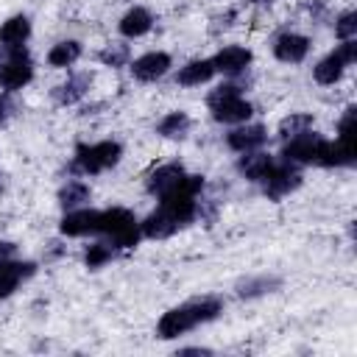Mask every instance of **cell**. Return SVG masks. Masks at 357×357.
<instances>
[{
	"instance_id": "6da1fadb",
	"label": "cell",
	"mask_w": 357,
	"mask_h": 357,
	"mask_svg": "<svg viewBox=\"0 0 357 357\" xmlns=\"http://www.w3.org/2000/svg\"><path fill=\"white\" fill-rule=\"evenodd\" d=\"M220 310H223V304L218 298H195V301H187L181 307H173L159 318V337H165V340L178 337V335L195 329L198 324L218 318Z\"/></svg>"
},
{
	"instance_id": "7a4b0ae2",
	"label": "cell",
	"mask_w": 357,
	"mask_h": 357,
	"mask_svg": "<svg viewBox=\"0 0 357 357\" xmlns=\"http://www.w3.org/2000/svg\"><path fill=\"white\" fill-rule=\"evenodd\" d=\"M100 231H106L112 237V243L120 245V248L137 245V240L142 234L137 218L128 209H123V206H112V209L100 212Z\"/></svg>"
},
{
	"instance_id": "3957f363",
	"label": "cell",
	"mask_w": 357,
	"mask_h": 357,
	"mask_svg": "<svg viewBox=\"0 0 357 357\" xmlns=\"http://www.w3.org/2000/svg\"><path fill=\"white\" fill-rule=\"evenodd\" d=\"M123 156V148L120 142H112V139H103V142H95V145H78L75 151V167L81 173H100L106 167H114Z\"/></svg>"
},
{
	"instance_id": "277c9868",
	"label": "cell",
	"mask_w": 357,
	"mask_h": 357,
	"mask_svg": "<svg viewBox=\"0 0 357 357\" xmlns=\"http://www.w3.org/2000/svg\"><path fill=\"white\" fill-rule=\"evenodd\" d=\"M354 59H357V42H354V39H346V42H340L329 56H324V59L315 64L312 75H315L318 84L329 86V84L340 81L343 70H346L349 64H354Z\"/></svg>"
},
{
	"instance_id": "5b68a950",
	"label": "cell",
	"mask_w": 357,
	"mask_h": 357,
	"mask_svg": "<svg viewBox=\"0 0 357 357\" xmlns=\"http://www.w3.org/2000/svg\"><path fill=\"white\" fill-rule=\"evenodd\" d=\"M321 145H324V137L312 134V128H310L298 137H290L282 148V156H284V162H293V165H310V162H318Z\"/></svg>"
},
{
	"instance_id": "8992f818",
	"label": "cell",
	"mask_w": 357,
	"mask_h": 357,
	"mask_svg": "<svg viewBox=\"0 0 357 357\" xmlns=\"http://www.w3.org/2000/svg\"><path fill=\"white\" fill-rule=\"evenodd\" d=\"M262 184H265L268 198H282V195L293 192L301 184V176H298L296 167H290V162H284V165H273L271 173L262 178Z\"/></svg>"
},
{
	"instance_id": "52a82bcc",
	"label": "cell",
	"mask_w": 357,
	"mask_h": 357,
	"mask_svg": "<svg viewBox=\"0 0 357 357\" xmlns=\"http://www.w3.org/2000/svg\"><path fill=\"white\" fill-rule=\"evenodd\" d=\"M31 78H33V67H31V59H28L22 50H17V53L0 67V86H3V89H20V86H25Z\"/></svg>"
},
{
	"instance_id": "ba28073f",
	"label": "cell",
	"mask_w": 357,
	"mask_h": 357,
	"mask_svg": "<svg viewBox=\"0 0 357 357\" xmlns=\"http://www.w3.org/2000/svg\"><path fill=\"white\" fill-rule=\"evenodd\" d=\"M357 156V142L354 137H337L335 142H326L321 145V153H318V165L324 167H337V165H351Z\"/></svg>"
},
{
	"instance_id": "9c48e42d",
	"label": "cell",
	"mask_w": 357,
	"mask_h": 357,
	"mask_svg": "<svg viewBox=\"0 0 357 357\" xmlns=\"http://www.w3.org/2000/svg\"><path fill=\"white\" fill-rule=\"evenodd\" d=\"M100 231V212L95 209H73L61 218V234L67 237H84Z\"/></svg>"
},
{
	"instance_id": "30bf717a",
	"label": "cell",
	"mask_w": 357,
	"mask_h": 357,
	"mask_svg": "<svg viewBox=\"0 0 357 357\" xmlns=\"http://www.w3.org/2000/svg\"><path fill=\"white\" fill-rule=\"evenodd\" d=\"M307 53H310V39L301 33H282L273 42V56L284 64H298V61H304Z\"/></svg>"
},
{
	"instance_id": "8fae6325",
	"label": "cell",
	"mask_w": 357,
	"mask_h": 357,
	"mask_svg": "<svg viewBox=\"0 0 357 357\" xmlns=\"http://www.w3.org/2000/svg\"><path fill=\"white\" fill-rule=\"evenodd\" d=\"M167 70H170V56L162 53V50L145 53V56L134 59V64H131V73H134L137 81H156V78H162Z\"/></svg>"
},
{
	"instance_id": "7c38bea8",
	"label": "cell",
	"mask_w": 357,
	"mask_h": 357,
	"mask_svg": "<svg viewBox=\"0 0 357 357\" xmlns=\"http://www.w3.org/2000/svg\"><path fill=\"white\" fill-rule=\"evenodd\" d=\"M212 64H215V73L237 75V73H243V70L251 64V50H248V47H240V45H229V47H223V50L212 59Z\"/></svg>"
},
{
	"instance_id": "4fadbf2b",
	"label": "cell",
	"mask_w": 357,
	"mask_h": 357,
	"mask_svg": "<svg viewBox=\"0 0 357 357\" xmlns=\"http://www.w3.org/2000/svg\"><path fill=\"white\" fill-rule=\"evenodd\" d=\"M209 109H212V117L218 123H245L254 114V106L248 100H243V95L229 98V100H220V103H215Z\"/></svg>"
},
{
	"instance_id": "5bb4252c",
	"label": "cell",
	"mask_w": 357,
	"mask_h": 357,
	"mask_svg": "<svg viewBox=\"0 0 357 357\" xmlns=\"http://www.w3.org/2000/svg\"><path fill=\"white\" fill-rule=\"evenodd\" d=\"M184 178V167L181 165H176V162H170V165H162V167H156L151 176H148V192H153V195H167L178 181Z\"/></svg>"
},
{
	"instance_id": "9a60e30c",
	"label": "cell",
	"mask_w": 357,
	"mask_h": 357,
	"mask_svg": "<svg viewBox=\"0 0 357 357\" xmlns=\"http://www.w3.org/2000/svg\"><path fill=\"white\" fill-rule=\"evenodd\" d=\"M28 36H31V22H28L25 14H14V17H8V20L0 25V45H3V47L17 50V47H22V42H25Z\"/></svg>"
},
{
	"instance_id": "2e32d148",
	"label": "cell",
	"mask_w": 357,
	"mask_h": 357,
	"mask_svg": "<svg viewBox=\"0 0 357 357\" xmlns=\"http://www.w3.org/2000/svg\"><path fill=\"white\" fill-rule=\"evenodd\" d=\"M151 25H153V17H151V11L148 8H142V6H134V8H128L126 14H123V20H120V33L123 36H128V39H137V36H142V33H148L151 31Z\"/></svg>"
},
{
	"instance_id": "e0dca14e",
	"label": "cell",
	"mask_w": 357,
	"mask_h": 357,
	"mask_svg": "<svg viewBox=\"0 0 357 357\" xmlns=\"http://www.w3.org/2000/svg\"><path fill=\"white\" fill-rule=\"evenodd\" d=\"M265 139H268V134H265L262 126H243V128H234V131L226 137L229 148H234V151H240V153L257 151Z\"/></svg>"
},
{
	"instance_id": "ac0fdd59",
	"label": "cell",
	"mask_w": 357,
	"mask_h": 357,
	"mask_svg": "<svg viewBox=\"0 0 357 357\" xmlns=\"http://www.w3.org/2000/svg\"><path fill=\"white\" fill-rule=\"evenodd\" d=\"M178 229H181V226H178V223H176V220H173L162 206H159L156 212H151V215L139 223V231H142L145 237H151V240L170 237V234H173V231H178Z\"/></svg>"
},
{
	"instance_id": "d6986e66",
	"label": "cell",
	"mask_w": 357,
	"mask_h": 357,
	"mask_svg": "<svg viewBox=\"0 0 357 357\" xmlns=\"http://www.w3.org/2000/svg\"><path fill=\"white\" fill-rule=\"evenodd\" d=\"M89 84H92V75H89V73L73 75V78H70L67 84H61V86H56V89H53V100H56V103H61V106L78 103V100H81V98L86 95Z\"/></svg>"
},
{
	"instance_id": "ffe728a7",
	"label": "cell",
	"mask_w": 357,
	"mask_h": 357,
	"mask_svg": "<svg viewBox=\"0 0 357 357\" xmlns=\"http://www.w3.org/2000/svg\"><path fill=\"white\" fill-rule=\"evenodd\" d=\"M215 75V64H212V59H195V61H190V64H184L181 70H178V84L181 86H201V84H206L209 78Z\"/></svg>"
},
{
	"instance_id": "44dd1931",
	"label": "cell",
	"mask_w": 357,
	"mask_h": 357,
	"mask_svg": "<svg viewBox=\"0 0 357 357\" xmlns=\"http://www.w3.org/2000/svg\"><path fill=\"white\" fill-rule=\"evenodd\" d=\"M33 273V265L31 262H11V259H3L0 262V298L8 296L25 276Z\"/></svg>"
},
{
	"instance_id": "7402d4cb",
	"label": "cell",
	"mask_w": 357,
	"mask_h": 357,
	"mask_svg": "<svg viewBox=\"0 0 357 357\" xmlns=\"http://www.w3.org/2000/svg\"><path fill=\"white\" fill-rule=\"evenodd\" d=\"M276 162L268 156V153H245L243 159H240V173L245 176V178H251V181H262L268 173H271V167H273Z\"/></svg>"
},
{
	"instance_id": "603a6c76",
	"label": "cell",
	"mask_w": 357,
	"mask_h": 357,
	"mask_svg": "<svg viewBox=\"0 0 357 357\" xmlns=\"http://www.w3.org/2000/svg\"><path fill=\"white\" fill-rule=\"evenodd\" d=\"M78 59H81V42H75V39L59 42V45H53L50 53H47V61H50L53 67H70V64H75Z\"/></svg>"
},
{
	"instance_id": "cb8c5ba5",
	"label": "cell",
	"mask_w": 357,
	"mask_h": 357,
	"mask_svg": "<svg viewBox=\"0 0 357 357\" xmlns=\"http://www.w3.org/2000/svg\"><path fill=\"white\" fill-rule=\"evenodd\" d=\"M156 131L165 139H184L190 134V117L184 112H170L167 117H162V123L156 126Z\"/></svg>"
},
{
	"instance_id": "d4e9b609",
	"label": "cell",
	"mask_w": 357,
	"mask_h": 357,
	"mask_svg": "<svg viewBox=\"0 0 357 357\" xmlns=\"http://www.w3.org/2000/svg\"><path fill=\"white\" fill-rule=\"evenodd\" d=\"M84 201H89V187H86L84 181H67V184L59 190V204H61L64 209H73V206H78V204H84Z\"/></svg>"
},
{
	"instance_id": "484cf974",
	"label": "cell",
	"mask_w": 357,
	"mask_h": 357,
	"mask_svg": "<svg viewBox=\"0 0 357 357\" xmlns=\"http://www.w3.org/2000/svg\"><path fill=\"white\" fill-rule=\"evenodd\" d=\"M310 128H312V114H307V112H296V114H290V117H284V120L279 123V134H282L284 139L298 137V134H304V131H310Z\"/></svg>"
},
{
	"instance_id": "4316f807",
	"label": "cell",
	"mask_w": 357,
	"mask_h": 357,
	"mask_svg": "<svg viewBox=\"0 0 357 357\" xmlns=\"http://www.w3.org/2000/svg\"><path fill=\"white\" fill-rule=\"evenodd\" d=\"M128 45H109V47H103L100 50V61L106 64V67H123L126 61H128Z\"/></svg>"
},
{
	"instance_id": "83f0119b",
	"label": "cell",
	"mask_w": 357,
	"mask_h": 357,
	"mask_svg": "<svg viewBox=\"0 0 357 357\" xmlns=\"http://www.w3.org/2000/svg\"><path fill=\"white\" fill-rule=\"evenodd\" d=\"M335 36H337L340 42L357 36V14H354V11H346V14L337 17V22H335Z\"/></svg>"
},
{
	"instance_id": "f1b7e54d",
	"label": "cell",
	"mask_w": 357,
	"mask_h": 357,
	"mask_svg": "<svg viewBox=\"0 0 357 357\" xmlns=\"http://www.w3.org/2000/svg\"><path fill=\"white\" fill-rule=\"evenodd\" d=\"M109 259H112V248H109L106 243H95V245H89V248H86V257H84L86 268H100V265H106Z\"/></svg>"
},
{
	"instance_id": "f546056e",
	"label": "cell",
	"mask_w": 357,
	"mask_h": 357,
	"mask_svg": "<svg viewBox=\"0 0 357 357\" xmlns=\"http://www.w3.org/2000/svg\"><path fill=\"white\" fill-rule=\"evenodd\" d=\"M271 287H279V282L262 276V279H248V282H243L237 293H240V296H259V293H271Z\"/></svg>"
},
{
	"instance_id": "4dcf8cb0",
	"label": "cell",
	"mask_w": 357,
	"mask_h": 357,
	"mask_svg": "<svg viewBox=\"0 0 357 357\" xmlns=\"http://www.w3.org/2000/svg\"><path fill=\"white\" fill-rule=\"evenodd\" d=\"M237 95H240V86H237V84H220L218 89H212V92H209L206 103H209V106H215V103L229 100V98H237Z\"/></svg>"
},
{
	"instance_id": "1f68e13d",
	"label": "cell",
	"mask_w": 357,
	"mask_h": 357,
	"mask_svg": "<svg viewBox=\"0 0 357 357\" xmlns=\"http://www.w3.org/2000/svg\"><path fill=\"white\" fill-rule=\"evenodd\" d=\"M11 251H14V245H11V243H0V262H3V259H8V257H11Z\"/></svg>"
},
{
	"instance_id": "d6a6232c",
	"label": "cell",
	"mask_w": 357,
	"mask_h": 357,
	"mask_svg": "<svg viewBox=\"0 0 357 357\" xmlns=\"http://www.w3.org/2000/svg\"><path fill=\"white\" fill-rule=\"evenodd\" d=\"M6 112H8V100H6V98H0V120L6 117Z\"/></svg>"
},
{
	"instance_id": "836d02e7",
	"label": "cell",
	"mask_w": 357,
	"mask_h": 357,
	"mask_svg": "<svg viewBox=\"0 0 357 357\" xmlns=\"http://www.w3.org/2000/svg\"><path fill=\"white\" fill-rule=\"evenodd\" d=\"M248 3H273V0H248Z\"/></svg>"
}]
</instances>
